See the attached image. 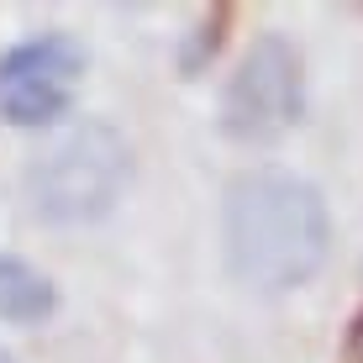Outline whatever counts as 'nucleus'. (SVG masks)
<instances>
[{
	"instance_id": "nucleus-6",
	"label": "nucleus",
	"mask_w": 363,
	"mask_h": 363,
	"mask_svg": "<svg viewBox=\"0 0 363 363\" xmlns=\"http://www.w3.org/2000/svg\"><path fill=\"white\" fill-rule=\"evenodd\" d=\"M353 358L363 363V321H358V332H353Z\"/></svg>"
},
{
	"instance_id": "nucleus-1",
	"label": "nucleus",
	"mask_w": 363,
	"mask_h": 363,
	"mask_svg": "<svg viewBox=\"0 0 363 363\" xmlns=\"http://www.w3.org/2000/svg\"><path fill=\"white\" fill-rule=\"evenodd\" d=\"M227 269L253 295H290L316 279L332 247L327 200L290 169H247L227 184L221 206Z\"/></svg>"
},
{
	"instance_id": "nucleus-5",
	"label": "nucleus",
	"mask_w": 363,
	"mask_h": 363,
	"mask_svg": "<svg viewBox=\"0 0 363 363\" xmlns=\"http://www.w3.org/2000/svg\"><path fill=\"white\" fill-rule=\"evenodd\" d=\"M53 279L43 269H32L27 258L0 253V321H16V327H32L53 311Z\"/></svg>"
},
{
	"instance_id": "nucleus-2",
	"label": "nucleus",
	"mask_w": 363,
	"mask_h": 363,
	"mask_svg": "<svg viewBox=\"0 0 363 363\" xmlns=\"http://www.w3.org/2000/svg\"><path fill=\"white\" fill-rule=\"evenodd\" d=\"M132 179V143L111 121H74L27 169V200L43 221L79 227L106 216Z\"/></svg>"
},
{
	"instance_id": "nucleus-4",
	"label": "nucleus",
	"mask_w": 363,
	"mask_h": 363,
	"mask_svg": "<svg viewBox=\"0 0 363 363\" xmlns=\"http://www.w3.org/2000/svg\"><path fill=\"white\" fill-rule=\"evenodd\" d=\"M84 74V53L69 37H37L0 58V116L16 127H48L69 111Z\"/></svg>"
},
{
	"instance_id": "nucleus-7",
	"label": "nucleus",
	"mask_w": 363,
	"mask_h": 363,
	"mask_svg": "<svg viewBox=\"0 0 363 363\" xmlns=\"http://www.w3.org/2000/svg\"><path fill=\"white\" fill-rule=\"evenodd\" d=\"M0 363H16V358H11V353H6V347H0Z\"/></svg>"
},
{
	"instance_id": "nucleus-3",
	"label": "nucleus",
	"mask_w": 363,
	"mask_h": 363,
	"mask_svg": "<svg viewBox=\"0 0 363 363\" xmlns=\"http://www.w3.org/2000/svg\"><path fill=\"white\" fill-rule=\"evenodd\" d=\"M300 111H306L300 48L279 32L253 37V48L237 58V74L221 95V132L237 143H274L300 121Z\"/></svg>"
}]
</instances>
